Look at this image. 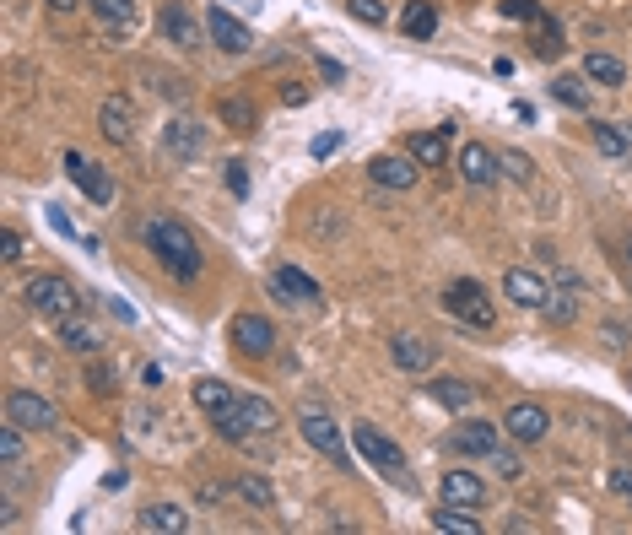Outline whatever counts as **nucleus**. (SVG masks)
Segmentation results:
<instances>
[{
	"instance_id": "1",
	"label": "nucleus",
	"mask_w": 632,
	"mask_h": 535,
	"mask_svg": "<svg viewBox=\"0 0 632 535\" xmlns=\"http://www.w3.org/2000/svg\"><path fill=\"white\" fill-rule=\"evenodd\" d=\"M146 249L163 260V271L173 276V282H195V276L206 271L195 233H190V227H184L179 217H152V222H146Z\"/></svg>"
},
{
	"instance_id": "2",
	"label": "nucleus",
	"mask_w": 632,
	"mask_h": 535,
	"mask_svg": "<svg viewBox=\"0 0 632 535\" xmlns=\"http://www.w3.org/2000/svg\"><path fill=\"white\" fill-rule=\"evenodd\" d=\"M271 427H276V406L271 400H260V395H238L233 406L217 417V433L227 438V444H244V438L271 433Z\"/></svg>"
},
{
	"instance_id": "3",
	"label": "nucleus",
	"mask_w": 632,
	"mask_h": 535,
	"mask_svg": "<svg viewBox=\"0 0 632 535\" xmlns=\"http://www.w3.org/2000/svg\"><path fill=\"white\" fill-rule=\"evenodd\" d=\"M22 298H28V309H33L38 319H55V325H60V319H71V314H76L82 292H76L71 282H65V276H55V271H49V276H33Z\"/></svg>"
},
{
	"instance_id": "4",
	"label": "nucleus",
	"mask_w": 632,
	"mask_h": 535,
	"mask_svg": "<svg viewBox=\"0 0 632 535\" xmlns=\"http://www.w3.org/2000/svg\"><path fill=\"white\" fill-rule=\"evenodd\" d=\"M352 438H357L362 460H368L373 471H384V476H395L400 487H411V476H406V454H400L395 438H384L373 422H352Z\"/></svg>"
},
{
	"instance_id": "5",
	"label": "nucleus",
	"mask_w": 632,
	"mask_h": 535,
	"mask_svg": "<svg viewBox=\"0 0 632 535\" xmlns=\"http://www.w3.org/2000/svg\"><path fill=\"white\" fill-rule=\"evenodd\" d=\"M443 309L460 319V325H470V330H492V325H497L492 298H487V292H481L476 282H449V292H443Z\"/></svg>"
},
{
	"instance_id": "6",
	"label": "nucleus",
	"mask_w": 632,
	"mask_h": 535,
	"mask_svg": "<svg viewBox=\"0 0 632 535\" xmlns=\"http://www.w3.org/2000/svg\"><path fill=\"white\" fill-rule=\"evenodd\" d=\"M227 336L244 357H271L276 352V325L265 314H233V325H227Z\"/></svg>"
},
{
	"instance_id": "7",
	"label": "nucleus",
	"mask_w": 632,
	"mask_h": 535,
	"mask_svg": "<svg viewBox=\"0 0 632 535\" xmlns=\"http://www.w3.org/2000/svg\"><path fill=\"white\" fill-rule=\"evenodd\" d=\"M65 179H71L92 206H109V200H114V179L92 163V157H82V152H65Z\"/></svg>"
},
{
	"instance_id": "8",
	"label": "nucleus",
	"mask_w": 632,
	"mask_h": 535,
	"mask_svg": "<svg viewBox=\"0 0 632 535\" xmlns=\"http://www.w3.org/2000/svg\"><path fill=\"white\" fill-rule=\"evenodd\" d=\"M6 422L28 427V433H44V427L60 422V411L49 406L44 395H33V390H11V395H6Z\"/></svg>"
},
{
	"instance_id": "9",
	"label": "nucleus",
	"mask_w": 632,
	"mask_h": 535,
	"mask_svg": "<svg viewBox=\"0 0 632 535\" xmlns=\"http://www.w3.org/2000/svg\"><path fill=\"white\" fill-rule=\"evenodd\" d=\"M546 427H551V417H546V406H535V400H514V406L503 411V433L514 438V444H541Z\"/></svg>"
},
{
	"instance_id": "10",
	"label": "nucleus",
	"mask_w": 632,
	"mask_h": 535,
	"mask_svg": "<svg viewBox=\"0 0 632 535\" xmlns=\"http://www.w3.org/2000/svg\"><path fill=\"white\" fill-rule=\"evenodd\" d=\"M298 427H303V438H308V444H314L319 454H325V460H335L341 471L352 465V454H346V444H341V427H335L325 411H303V422H298Z\"/></svg>"
},
{
	"instance_id": "11",
	"label": "nucleus",
	"mask_w": 632,
	"mask_h": 535,
	"mask_svg": "<svg viewBox=\"0 0 632 535\" xmlns=\"http://www.w3.org/2000/svg\"><path fill=\"white\" fill-rule=\"evenodd\" d=\"M368 173H373V184H384V190H416V179H422V163L406 152V157H389V152H379L368 163Z\"/></svg>"
},
{
	"instance_id": "12",
	"label": "nucleus",
	"mask_w": 632,
	"mask_h": 535,
	"mask_svg": "<svg viewBox=\"0 0 632 535\" xmlns=\"http://www.w3.org/2000/svg\"><path fill=\"white\" fill-rule=\"evenodd\" d=\"M200 146H206V125H195V119H168L163 125V152L179 157V163H195Z\"/></svg>"
},
{
	"instance_id": "13",
	"label": "nucleus",
	"mask_w": 632,
	"mask_h": 535,
	"mask_svg": "<svg viewBox=\"0 0 632 535\" xmlns=\"http://www.w3.org/2000/svg\"><path fill=\"white\" fill-rule=\"evenodd\" d=\"M157 28H163V38H168V44H179V49H195L200 44V17L184 6V0H168L163 17H157Z\"/></svg>"
},
{
	"instance_id": "14",
	"label": "nucleus",
	"mask_w": 632,
	"mask_h": 535,
	"mask_svg": "<svg viewBox=\"0 0 632 535\" xmlns=\"http://www.w3.org/2000/svg\"><path fill=\"white\" fill-rule=\"evenodd\" d=\"M206 33H211V44H217V49H227V55H244V49L254 44V33L233 17V11H222V6H211Z\"/></svg>"
},
{
	"instance_id": "15",
	"label": "nucleus",
	"mask_w": 632,
	"mask_h": 535,
	"mask_svg": "<svg viewBox=\"0 0 632 535\" xmlns=\"http://www.w3.org/2000/svg\"><path fill=\"white\" fill-rule=\"evenodd\" d=\"M271 292H276L281 303H292V309H298V303L314 309V303H319V282L308 271H298V265H281V271L271 276Z\"/></svg>"
},
{
	"instance_id": "16",
	"label": "nucleus",
	"mask_w": 632,
	"mask_h": 535,
	"mask_svg": "<svg viewBox=\"0 0 632 535\" xmlns=\"http://www.w3.org/2000/svg\"><path fill=\"white\" fill-rule=\"evenodd\" d=\"M449 444H454V454H465V460H492V454H497V427L470 417L460 433L449 438Z\"/></svg>"
},
{
	"instance_id": "17",
	"label": "nucleus",
	"mask_w": 632,
	"mask_h": 535,
	"mask_svg": "<svg viewBox=\"0 0 632 535\" xmlns=\"http://www.w3.org/2000/svg\"><path fill=\"white\" fill-rule=\"evenodd\" d=\"M406 152H411L422 168H443V163H449V125H438V130H416V136H406Z\"/></svg>"
},
{
	"instance_id": "18",
	"label": "nucleus",
	"mask_w": 632,
	"mask_h": 535,
	"mask_svg": "<svg viewBox=\"0 0 632 535\" xmlns=\"http://www.w3.org/2000/svg\"><path fill=\"white\" fill-rule=\"evenodd\" d=\"M98 130L109 136L114 146H125L130 136H136V109H130L125 98H103V109H98Z\"/></svg>"
},
{
	"instance_id": "19",
	"label": "nucleus",
	"mask_w": 632,
	"mask_h": 535,
	"mask_svg": "<svg viewBox=\"0 0 632 535\" xmlns=\"http://www.w3.org/2000/svg\"><path fill=\"white\" fill-rule=\"evenodd\" d=\"M443 503L481 508V503H487V481H481L476 471H443Z\"/></svg>"
},
{
	"instance_id": "20",
	"label": "nucleus",
	"mask_w": 632,
	"mask_h": 535,
	"mask_svg": "<svg viewBox=\"0 0 632 535\" xmlns=\"http://www.w3.org/2000/svg\"><path fill=\"white\" fill-rule=\"evenodd\" d=\"M454 163H460V179H465V184H476V190H481V184H492L497 173H503V168H497V157H492L481 141L460 146V157H454Z\"/></svg>"
},
{
	"instance_id": "21",
	"label": "nucleus",
	"mask_w": 632,
	"mask_h": 535,
	"mask_svg": "<svg viewBox=\"0 0 632 535\" xmlns=\"http://www.w3.org/2000/svg\"><path fill=\"white\" fill-rule=\"evenodd\" d=\"M136 530H146V535H179V530H190V514H184L179 503H152V508H141V514H136Z\"/></svg>"
},
{
	"instance_id": "22",
	"label": "nucleus",
	"mask_w": 632,
	"mask_h": 535,
	"mask_svg": "<svg viewBox=\"0 0 632 535\" xmlns=\"http://www.w3.org/2000/svg\"><path fill=\"white\" fill-rule=\"evenodd\" d=\"M503 292L519 303V309H546V298H551L541 276H535V271H514V265H508V276H503Z\"/></svg>"
},
{
	"instance_id": "23",
	"label": "nucleus",
	"mask_w": 632,
	"mask_h": 535,
	"mask_svg": "<svg viewBox=\"0 0 632 535\" xmlns=\"http://www.w3.org/2000/svg\"><path fill=\"white\" fill-rule=\"evenodd\" d=\"M389 352H395V363L406 373H427L438 363V346L422 341V336H395V341H389Z\"/></svg>"
},
{
	"instance_id": "24",
	"label": "nucleus",
	"mask_w": 632,
	"mask_h": 535,
	"mask_svg": "<svg viewBox=\"0 0 632 535\" xmlns=\"http://www.w3.org/2000/svg\"><path fill=\"white\" fill-rule=\"evenodd\" d=\"M427 390H433V400H438L443 411H470V406H476V384L454 379V373H443V379H433Z\"/></svg>"
},
{
	"instance_id": "25",
	"label": "nucleus",
	"mask_w": 632,
	"mask_h": 535,
	"mask_svg": "<svg viewBox=\"0 0 632 535\" xmlns=\"http://www.w3.org/2000/svg\"><path fill=\"white\" fill-rule=\"evenodd\" d=\"M433 525H438L443 535H481V519L470 514V508H460V503H443V508H433Z\"/></svg>"
},
{
	"instance_id": "26",
	"label": "nucleus",
	"mask_w": 632,
	"mask_h": 535,
	"mask_svg": "<svg viewBox=\"0 0 632 535\" xmlns=\"http://www.w3.org/2000/svg\"><path fill=\"white\" fill-rule=\"evenodd\" d=\"M233 400H238V395H233V390H227V384H222V379H200V384H195V406H200V411H206V417H211V422H217V417H222V411H227V406H233Z\"/></svg>"
},
{
	"instance_id": "27",
	"label": "nucleus",
	"mask_w": 632,
	"mask_h": 535,
	"mask_svg": "<svg viewBox=\"0 0 632 535\" xmlns=\"http://www.w3.org/2000/svg\"><path fill=\"white\" fill-rule=\"evenodd\" d=\"M584 76H589V82H600V87H622L627 65L616 55H600V49H595V55H584Z\"/></svg>"
},
{
	"instance_id": "28",
	"label": "nucleus",
	"mask_w": 632,
	"mask_h": 535,
	"mask_svg": "<svg viewBox=\"0 0 632 535\" xmlns=\"http://www.w3.org/2000/svg\"><path fill=\"white\" fill-rule=\"evenodd\" d=\"M233 492H238V498H244L249 508H271V503H276V487H271V481H265L260 471H244V476L233 481Z\"/></svg>"
},
{
	"instance_id": "29",
	"label": "nucleus",
	"mask_w": 632,
	"mask_h": 535,
	"mask_svg": "<svg viewBox=\"0 0 632 535\" xmlns=\"http://www.w3.org/2000/svg\"><path fill=\"white\" fill-rule=\"evenodd\" d=\"M400 28H406V38H433L438 33V11L427 6V0H411L406 17H400Z\"/></svg>"
},
{
	"instance_id": "30",
	"label": "nucleus",
	"mask_w": 632,
	"mask_h": 535,
	"mask_svg": "<svg viewBox=\"0 0 632 535\" xmlns=\"http://www.w3.org/2000/svg\"><path fill=\"white\" fill-rule=\"evenodd\" d=\"M589 76H557V82H551V98H557L562 103V109H578V114H584L589 109Z\"/></svg>"
},
{
	"instance_id": "31",
	"label": "nucleus",
	"mask_w": 632,
	"mask_h": 535,
	"mask_svg": "<svg viewBox=\"0 0 632 535\" xmlns=\"http://www.w3.org/2000/svg\"><path fill=\"white\" fill-rule=\"evenodd\" d=\"M60 341H65V352H82V357H92L98 352V336H92V325H82V319H60Z\"/></svg>"
},
{
	"instance_id": "32",
	"label": "nucleus",
	"mask_w": 632,
	"mask_h": 535,
	"mask_svg": "<svg viewBox=\"0 0 632 535\" xmlns=\"http://www.w3.org/2000/svg\"><path fill=\"white\" fill-rule=\"evenodd\" d=\"M92 11H98V17L109 22L114 33H119V28H130V22H136V0H92Z\"/></svg>"
},
{
	"instance_id": "33",
	"label": "nucleus",
	"mask_w": 632,
	"mask_h": 535,
	"mask_svg": "<svg viewBox=\"0 0 632 535\" xmlns=\"http://www.w3.org/2000/svg\"><path fill=\"white\" fill-rule=\"evenodd\" d=\"M22 433H28V427H17V422L0 427V465H6V471L22 465Z\"/></svg>"
},
{
	"instance_id": "34",
	"label": "nucleus",
	"mask_w": 632,
	"mask_h": 535,
	"mask_svg": "<svg viewBox=\"0 0 632 535\" xmlns=\"http://www.w3.org/2000/svg\"><path fill=\"white\" fill-rule=\"evenodd\" d=\"M595 146L605 157H627V141H622V125H611V119H595Z\"/></svg>"
},
{
	"instance_id": "35",
	"label": "nucleus",
	"mask_w": 632,
	"mask_h": 535,
	"mask_svg": "<svg viewBox=\"0 0 632 535\" xmlns=\"http://www.w3.org/2000/svg\"><path fill=\"white\" fill-rule=\"evenodd\" d=\"M233 130H254V103H244V98H222V109H217Z\"/></svg>"
},
{
	"instance_id": "36",
	"label": "nucleus",
	"mask_w": 632,
	"mask_h": 535,
	"mask_svg": "<svg viewBox=\"0 0 632 535\" xmlns=\"http://www.w3.org/2000/svg\"><path fill=\"white\" fill-rule=\"evenodd\" d=\"M497 168H503L508 179H519V184H530V179H535V163H530L524 152H503V157H497Z\"/></svg>"
},
{
	"instance_id": "37",
	"label": "nucleus",
	"mask_w": 632,
	"mask_h": 535,
	"mask_svg": "<svg viewBox=\"0 0 632 535\" xmlns=\"http://www.w3.org/2000/svg\"><path fill=\"white\" fill-rule=\"evenodd\" d=\"M346 11L357 22H384V0H346Z\"/></svg>"
},
{
	"instance_id": "38",
	"label": "nucleus",
	"mask_w": 632,
	"mask_h": 535,
	"mask_svg": "<svg viewBox=\"0 0 632 535\" xmlns=\"http://www.w3.org/2000/svg\"><path fill=\"white\" fill-rule=\"evenodd\" d=\"M492 465H497V476H503V481H519V476H524V460H519V454H503V449H497Z\"/></svg>"
},
{
	"instance_id": "39",
	"label": "nucleus",
	"mask_w": 632,
	"mask_h": 535,
	"mask_svg": "<svg viewBox=\"0 0 632 535\" xmlns=\"http://www.w3.org/2000/svg\"><path fill=\"white\" fill-rule=\"evenodd\" d=\"M227 190H233V195H249V163H238V157L227 163Z\"/></svg>"
},
{
	"instance_id": "40",
	"label": "nucleus",
	"mask_w": 632,
	"mask_h": 535,
	"mask_svg": "<svg viewBox=\"0 0 632 535\" xmlns=\"http://www.w3.org/2000/svg\"><path fill=\"white\" fill-rule=\"evenodd\" d=\"M314 65H319V76H325L330 87H341V82H346V65H341V60H330V55H314Z\"/></svg>"
},
{
	"instance_id": "41",
	"label": "nucleus",
	"mask_w": 632,
	"mask_h": 535,
	"mask_svg": "<svg viewBox=\"0 0 632 535\" xmlns=\"http://www.w3.org/2000/svg\"><path fill=\"white\" fill-rule=\"evenodd\" d=\"M611 492L632 503V471H627V465H616V471H611Z\"/></svg>"
},
{
	"instance_id": "42",
	"label": "nucleus",
	"mask_w": 632,
	"mask_h": 535,
	"mask_svg": "<svg viewBox=\"0 0 632 535\" xmlns=\"http://www.w3.org/2000/svg\"><path fill=\"white\" fill-rule=\"evenodd\" d=\"M335 146H341V136H335V130H325V136H314V157H330Z\"/></svg>"
},
{
	"instance_id": "43",
	"label": "nucleus",
	"mask_w": 632,
	"mask_h": 535,
	"mask_svg": "<svg viewBox=\"0 0 632 535\" xmlns=\"http://www.w3.org/2000/svg\"><path fill=\"white\" fill-rule=\"evenodd\" d=\"M200 503H227V487L222 481H206V487H200Z\"/></svg>"
},
{
	"instance_id": "44",
	"label": "nucleus",
	"mask_w": 632,
	"mask_h": 535,
	"mask_svg": "<svg viewBox=\"0 0 632 535\" xmlns=\"http://www.w3.org/2000/svg\"><path fill=\"white\" fill-rule=\"evenodd\" d=\"M17 260H22V233L11 227V233H6V265H17Z\"/></svg>"
},
{
	"instance_id": "45",
	"label": "nucleus",
	"mask_w": 632,
	"mask_h": 535,
	"mask_svg": "<svg viewBox=\"0 0 632 535\" xmlns=\"http://www.w3.org/2000/svg\"><path fill=\"white\" fill-rule=\"evenodd\" d=\"M546 314H551V319H562V325H568V319H573V298H562V303H551V298H546Z\"/></svg>"
},
{
	"instance_id": "46",
	"label": "nucleus",
	"mask_w": 632,
	"mask_h": 535,
	"mask_svg": "<svg viewBox=\"0 0 632 535\" xmlns=\"http://www.w3.org/2000/svg\"><path fill=\"white\" fill-rule=\"evenodd\" d=\"M92 390L109 395V390H114V373H109V368H98V373H92Z\"/></svg>"
},
{
	"instance_id": "47",
	"label": "nucleus",
	"mask_w": 632,
	"mask_h": 535,
	"mask_svg": "<svg viewBox=\"0 0 632 535\" xmlns=\"http://www.w3.org/2000/svg\"><path fill=\"white\" fill-rule=\"evenodd\" d=\"M281 98H287V103H308V87H298V82H287V87H281Z\"/></svg>"
},
{
	"instance_id": "48",
	"label": "nucleus",
	"mask_w": 632,
	"mask_h": 535,
	"mask_svg": "<svg viewBox=\"0 0 632 535\" xmlns=\"http://www.w3.org/2000/svg\"><path fill=\"white\" fill-rule=\"evenodd\" d=\"M82 0H49V11H76Z\"/></svg>"
},
{
	"instance_id": "49",
	"label": "nucleus",
	"mask_w": 632,
	"mask_h": 535,
	"mask_svg": "<svg viewBox=\"0 0 632 535\" xmlns=\"http://www.w3.org/2000/svg\"><path fill=\"white\" fill-rule=\"evenodd\" d=\"M622 141H627V157H632V125H622Z\"/></svg>"
},
{
	"instance_id": "50",
	"label": "nucleus",
	"mask_w": 632,
	"mask_h": 535,
	"mask_svg": "<svg viewBox=\"0 0 632 535\" xmlns=\"http://www.w3.org/2000/svg\"><path fill=\"white\" fill-rule=\"evenodd\" d=\"M627 260H632V249H627Z\"/></svg>"
}]
</instances>
